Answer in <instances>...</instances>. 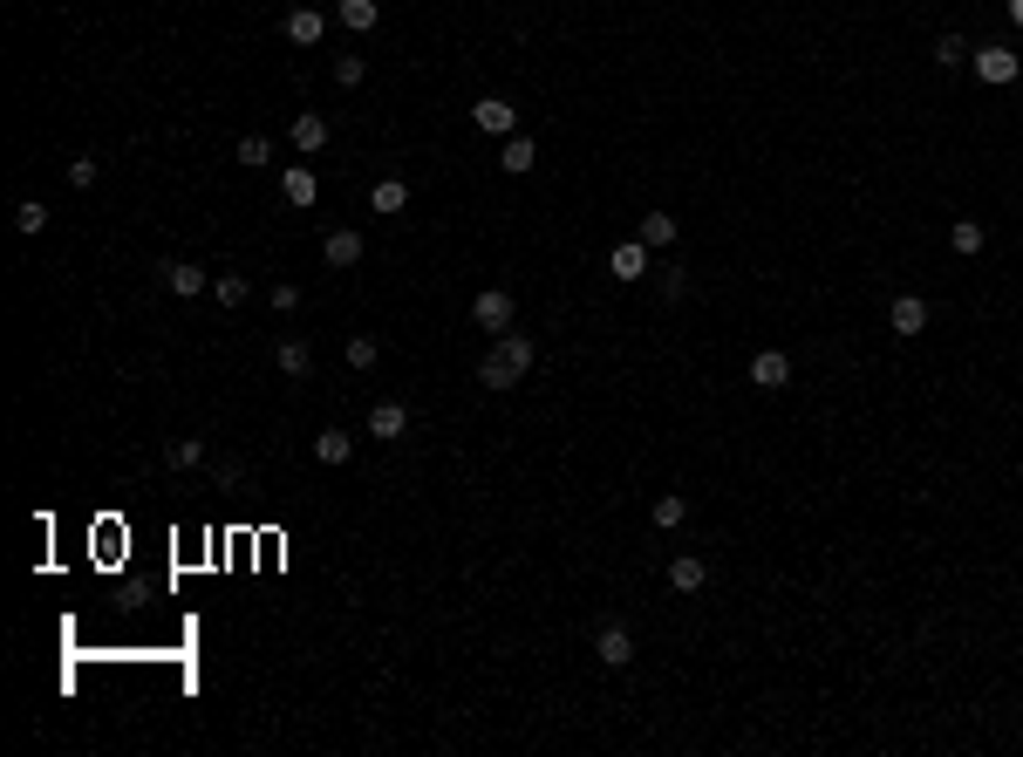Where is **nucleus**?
I'll list each match as a JSON object with an SVG mask.
<instances>
[{
  "instance_id": "3",
  "label": "nucleus",
  "mask_w": 1023,
  "mask_h": 757,
  "mask_svg": "<svg viewBox=\"0 0 1023 757\" xmlns=\"http://www.w3.org/2000/svg\"><path fill=\"white\" fill-rule=\"evenodd\" d=\"M607 273H614V280H628V287H635V280H648V273H655V266H648V239H621V246L607 253Z\"/></svg>"
},
{
  "instance_id": "25",
  "label": "nucleus",
  "mask_w": 1023,
  "mask_h": 757,
  "mask_svg": "<svg viewBox=\"0 0 1023 757\" xmlns=\"http://www.w3.org/2000/svg\"><path fill=\"white\" fill-rule=\"evenodd\" d=\"M935 62H942V69H962V62H969V41H962V35H942V41H935Z\"/></svg>"
},
{
  "instance_id": "31",
  "label": "nucleus",
  "mask_w": 1023,
  "mask_h": 757,
  "mask_svg": "<svg viewBox=\"0 0 1023 757\" xmlns=\"http://www.w3.org/2000/svg\"><path fill=\"white\" fill-rule=\"evenodd\" d=\"M69 185H76V191L96 185V157H69Z\"/></svg>"
},
{
  "instance_id": "27",
  "label": "nucleus",
  "mask_w": 1023,
  "mask_h": 757,
  "mask_svg": "<svg viewBox=\"0 0 1023 757\" xmlns=\"http://www.w3.org/2000/svg\"><path fill=\"white\" fill-rule=\"evenodd\" d=\"M362 76H369V62H362V55H335V82H341V89H355Z\"/></svg>"
},
{
  "instance_id": "1",
  "label": "nucleus",
  "mask_w": 1023,
  "mask_h": 757,
  "mask_svg": "<svg viewBox=\"0 0 1023 757\" xmlns=\"http://www.w3.org/2000/svg\"><path fill=\"white\" fill-rule=\"evenodd\" d=\"M532 362H539V348H532L526 335H498V348L478 362V382H485V389H519V382L532 376Z\"/></svg>"
},
{
  "instance_id": "21",
  "label": "nucleus",
  "mask_w": 1023,
  "mask_h": 757,
  "mask_svg": "<svg viewBox=\"0 0 1023 757\" xmlns=\"http://www.w3.org/2000/svg\"><path fill=\"white\" fill-rule=\"evenodd\" d=\"M321 253H328V266H355V260H362V232H328Z\"/></svg>"
},
{
  "instance_id": "8",
  "label": "nucleus",
  "mask_w": 1023,
  "mask_h": 757,
  "mask_svg": "<svg viewBox=\"0 0 1023 757\" xmlns=\"http://www.w3.org/2000/svg\"><path fill=\"white\" fill-rule=\"evenodd\" d=\"M976 76H983L989 89L1017 82V55H1010V48H976Z\"/></svg>"
},
{
  "instance_id": "16",
  "label": "nucleus",
  "mask_w": 1023,
  "mask_h": 757,
  "mask_svg": "<svg viewBox=\"0 0 1023 757\" xmlns=\"http://www.w3.org/2000/svg\"><path fill=\"white\" fill-rule=\"evenodd\" d=\"M948 246H955L962 260H976V253H983V246H989L983 219H955V226H948Z\"/></svg>"
},
{
  "instance_id": "6",
  "label": "nucleus",
  "mask_w": 1023,
  "mask_h": 757,
  "mask_svg": "<svg viewBox=\"0 0 1023 757\" xmlns=\"http://www.w3.org/2000/svg\"><path fill=\"white\" fill-rule=\"evenodd\" d=\"M321 35H328V14H321V7H294V14H287V41H294V48H321Z\"/></svg>"
},
{
  "instance_id": "23",
  "label": "nucleus",
  "mask_w": 1023,
  "mask_h": 757,
  "mask_svg": "<svg viewBox=\"0 0 1023 757\" xmlns=\"http://www.w3.org/2000/svg\"><path fill=\"white\" fill-rule=\"evenodd\" d=\"M164 457H171L178 471H198V464H205V444H198V437H171V451H164Z\"/></svg>"
},
{
  "instance_id": "30",
  "label": "nucleus",
  "mask_w": 1023,
  "mask_h": 757,
  "mask_svg": "<svg viewBox=\"0 0 1023 757\" xmlns=\"http://www.w3.org/2000/svg\"><path fill=\"white\" fill-rule=\"evenodd\" d=\"M376 355H382V348H376L369 335H355V341H348V369H376Z\"/></svg>"
},
{
  "instance_id": "17",
  "label": "nucleus",
  "mask_w": 1023,
  "mask_h": 757,
  "mask_svg": "<svg viewBox=\"0 0 1023 757\" xmlns=\"http://www.w3.org/2000/svg\"><path fill=\"white\" fill-rule=\"evenodd\" d=\"M403 205H410V185H403V178H382V185L369 191V212H382V219H396Z\"/></svg>"
},
{
  "instance_id": "11",
  "label": "nucleus",
  "mask_w": 1023,
  "mask_h": 757,
  "mask_svg": "<svg viewBox=\"0 0 1023 757\" xmlns=\"http://www.w3.org/2000/svg\"><path fill=\"white\" fill-rule=\"evenodd\" d=\"M335 21L348 28V35H369V28L382 21V0H341V7H335Z\"/></svg>"
},
{
  "instance_id": "29",
  "label": "nucleus",
  "mask_w": 1023,
  "mask_h": 757,
  "mask_svg": "<svg viewBox=\"0 0 1023 757\" xmlns=\"http://www.w3.org/2000/svg\"><path fill=\"white\" fill-rule=\"evenodd\" d=\"M239 164H253V171L273 164V144H266V137H239Z\"/></svg>"
},
{
  "instance_id": "18",
  "label": "nucleus",
  "mask_w": 1023,
  "mask_h": 757,
  "mask_svg": "<svg viewBox=\"0 0 1023 757\" xmlns=\"http://www.w3.org/2000/svg\"><path fill=\"white\" fill-rule=\"evenodd\" d=\"M539 151H532V137H505V151H498V171H512V178H526Z\"/></svg>"
},
{
  "instance_id": "4",
  "label": "nucleus",
  "mask_w": 1023,
  "mask_h": 757,
  "mask_svg": "<svg viewBox=\"0 0 1023 757\" xmlns=\"http://www.w3.org/2000/svg\"><path fill=\"white\" fill-rule=\"evenodd\" d=\"M594 662H601V669H628V662H635V635H628L621 621H607L601 635H594Z\"/></svg>"
},
{
  "instance_id": "24",
  "label": "nucleus",
  "mask_w": 1023,
  "mask_h": 757,
  "mask_svg": "<svg viewBox=\"0 0 1023 757\" xmlns=\"http://www.w3.org/2000/svg\"><path fill=\"white\" fill-rule=\"evenodd\" d=\"M212 294H219L226 307H239L246 294H253V280H246V273H219V280H212Z\"/></svg>"
},
{
  "instance_id": "28",
  "label": "nucleus",
  "mask_w": 1023,
  "mask_h": 757,
  "mask_svg": "<svg viewBox=\"0 0 1023 757\" xmlns=\"http://www.w3.org/2000/svg\"><path fill=\"white\" fill-rule=\"evenodd\" d=\"M14 226L28 232V239H35V232L48 226V212H41V198H21V212H14Z\"/></svg>"
},
{
  "instance_id": "34",
  "label": "nucleus",
  "mask_w": 1023,
  "mask_h": 757,
  "mask_svg": "<svg viewBox=\"0 0 1023 757\" xmlns=\"http://www.w3.org/2000/svg\"><path fill=\"white\" fill-rule=\"evenodd\" d=\"M1010 21H1017V28H1023V0H1010Z\"/></svg>"
},
{
  "instance_id": "22",
  "label": "nucleus",
  "mask_w": 1023,
  "mask_h": 757,
  "mask_svg": "<svg viewBox=\"0 0 1023 757\" xmlns=\"http://www.w3.org/2000/svg\"><path fill=\"white\" fill-rule=\"evenodd\" d=\"M682 519H689V498H682V492H662V498H655V526H662V532H676Z\"/></svg>"
},
{
  "instance_id": "13",
  "label": "nucleus",
  "mask_w": 1023,
  "mask_h": 757,
  "mask_svg": "<svg viewBox=\"0 0 1023 757\" xmlns=\"http://www.w3.org/2000/svg\"><path fill=\"white\" fill-rule=\"evenodd\" d=\"M157 273H164V287H171V294H185V301H191V294H205V266L171 260V266H157Z\"/></svg>"
},
{
  "instance_id": "14",
  "label": "nucleus",
  "mask_w": 1023,
  "mask_h": 757,
  "mask_svg": "<svg viewBox=\"0 0 1023 757\" xmlns=\"http://www.w3.org/2000/svg\"><path fill=\"white\" fill-rule=\"evenodd\" d=\"M669 587H676V594H703V587H710V567H703L696 553H682L676 567H669Z\"/></svg>"
},
{
  "instance_id": "5",
  "label": "nucleus",
  "mask_w": 1023,
  "mask_h": 757,
  "mask_svg": "<svg viewBox=\"0 0 1023 757\" xmlns=\"http://www.w3.org/2000/svg\"><path fill=\"white\" fill-rule=\"evenodd\" d=\"M471 116H478L485 137H512V130H519V110H512L505 96H478V110H471Z\"/></svg>"
},
{
  "instance_id": "10",
  "label": "nucleus",
  "mask_w": 1023,
  "mask_h": 757,
  "mask_svg": "<svg viewBox=\"0 0 1023 757\" xmlns=\"http://www.w3.org/2000/svg\"><path fill=\"white\" fill-rule=\"evenodd\" d=\"M751 382H758V389H785V382H792V355L764 348L758 362H751Z\"/></svg>"
},
{
  "instance_id": "32",
  "label": "nucleus",
  "mask_w": 1023,
  "mask_h": 757,
  "mask_svg": "<svg viewBox=\"0 0 1023 757\" xmlns=\"http://www.w3.org/2000/svg\"><path fill=\"white\" fill-rule=\"evenodd\" d=\"M294 307H301V287L280 280V287H273V314H294Z\"/></svg>"
},
{
  "instance_id": "33",
  "label": "nucleus",
  "mask_w": 1023,
  "mask_h": 757,
  "mask_svg": "<svg viewBox=\"0 0 1023 757\" xmlns=\"http://www.w3.org/2000/svg\"><path fill=\"white\" fill-rule=\"evenodd\" d=\"M662 294H669V301H682V294H689V273H676V266H669V273H662Z\"/></svg>"
},
{
  "instance_id": "15",
  "label": "nucleus",
  "mask_w": 1023,
  "mask_h": 757,
  "mask_svg": "<svg viewBox=\"0 0 1023 757\" xmlns=\"http://www.w3.org/2000/svg\"><path fill=\"white\" fill-rule=\"evenodd\" d=\"M314 191H321V178H314L307 164H287V178H280V198H287V205H314Z\"/></svg>"
},
{
  "instance_id": "2",
  "label": "nucleus",
  "mask_w": 1023,
  "mask_h": 757,
  "mask_svg": "<svg viewBox=\"0 0 1023 757\" xmlns=\"http://www.w3.org/2000/svg\"><path fill=\"white\" fill-rule=\"evenodd\" d=\"M471 321H478L485 335H512V294H505V287H485V294L471 301Z\"/></svg>"
},
{
  "instance_id": "9",
  "label": "nucleus",
  "mask_w": 1023,
  "mask_h": 757,
  "mask_svg": "<svg viewBox=\"0 0 1023 757\" xmlns=\"http://www.w3.org/2000/svg\"><path fill=\"white\" fill-rule=\"evenodd\" d=\"M403 430H410V410H403V403H376V410H369V437H376V444H396Z\"/></svg>"
},
{
  "instance_id": "26",
  "label": "nucleus",
  "mask_w": 1023,
  "mask_h": 757,
  "mask_svg": "<svg viewBox=\"0 0 1023 757\" xmlns=\"http://www.w3.org/2000/svg\"><path fill=\"white\" fill-rule=\"evenodd\" d=\"M642 239H648V246H669V239H676V219H669V212H648V219H642Z\"/></svg>"
},
{
  "instance_id": "12",
  "label": "nucleus",
  "mask_w": 1023,
  "mask_h": 757,
  "mask_svg": "<svg viewBox=\"0 0 1023 757\" xmlns=\"http://www.w3.org/2000/svg\"><path fill=\"white\" fill-rule=\"evenodd\" d=\"M294 151L301 157H314V151H328V116H294Z\"/></svg>"
},
{
  "instance_id": "19",
  "label": "nucleus",
  "mask_w": 1023,
  "mask_h": 757,
  "mask_svg": "<svg viewBox=\"0 0 1023 757\" xmlns=\"http://www.w3.org/2000/svg\"><path fill=\"white\" fill-rule=\"evenodd\" d=\"M348 451H355V437H348V430H321V437H314V457H321L328 471H335V464H348Z\"/></svg>"
},
{
  "instance_id": "20",
  "label": "nucleus",
  "mask_w": 1023,
  "mask_h": 757,
  "mask_svg": "<svg viewBox=\"0 0 1023 757\" xmlns=\"http://www.w3.org/2000/svg\"><path fill=\"white\" fill-rule=\"evenodd\" d=\"M273 362H280V376H307V369H314V348H307V341H280Z\"/></svg>"
},
{
  "instance_id": "7",
  "label": "nucleus",
  "mask_w": 1023,
  "mask_h": 757,
  "mask_svg": "<svg viewBox=\"0 0 1023 757\" xmlns=\"http://www.w3.org/2000/svg\"><path fill=\"white\" fill-rule=\"evenodd\" d=\"M887 328H894V335H921V328H928V301H921V294H901V301H894V307H887Z\"/></svg>"
}]
</instances>
